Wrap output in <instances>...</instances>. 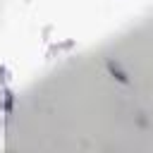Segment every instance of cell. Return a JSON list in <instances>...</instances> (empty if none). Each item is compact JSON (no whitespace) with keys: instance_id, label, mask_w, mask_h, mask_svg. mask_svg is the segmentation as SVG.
I'll list each match as a JSON object with an SVG mask.
<instances>
[{"instance_id":"obj_2","label":"cell","mask_w":153,"mask_h":153,"mask_svg":"<svg viewBox=\"0 0 153 153\" xmlns=\"http://www.w3.org/2000/svg\"><path fill=\"white\" fill-rule=\"evenodd\" d=\"M7 79H10V76H7V69H5V67H0V84H5Z\"/></svg>"},{"instance_id":"obj_1","label":"cell","mask_w":153,"mask_h":153,"mask_svg":"<svg viewBox=\"0 0 153 153\" xmlns=\"http://www.w3.org/2000/svg\"><path fill=\"white\" fill-rule=\"evenodd\" d=\"M0 96H2V108H5V112H12V103H14V93L5 88V91H2Z\"/></svg>"}]
</instances>
